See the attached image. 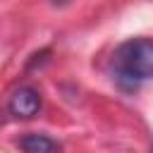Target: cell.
<instances>
[{
  "label": "cell",
  "mask_w": 153,
  "mask_h": 153,
  "mask_svg": "<svg viewBox=\"0 0 153 153\" xmlns=\"http://www.w3.org/2000/svg\"><path fill=\"white\" fill-rule=\"evenodd\" d=\"M7 110L12 117L17 120H31L33 115H38L41 110V93L33 86H19L7 103Z\"/></svg>",
  "instance_id": "2"
},
{
  "label": "cell",
  "mask_w": 153,
  "mask_h": 153,
  "mask_svg": "<svg viewBox=\"0 0 153 153\" xmlns=\"http://www.w3.org/2000/svg\"><path fill=\"white\" fill-rule=\"evenodd\" d=\"M53 2H65V0H53Z\"/></svg>",
  "instance_id": "5"
},
{
  "label": "cell",
  "mask_w": 153,
  "mask_h": 153,
  "mask_svg": "<svg viewBox=\"0 0 153 153\" xmlns=\"http://www.w3.org/2000/svg\"><path fill=\"white\" fill-rule=\"evenodd\" d=\"M112 79L134 91L143 81L153 79V38H129L112 53Z\"/></svg>",
  "instance_id": "1"
},
{
  "label": "cell",
  "mask_w": 153,
  "mask_h": 153,
  "mask_svg": "<svg viewBox=\"0 0 153 153\" xmlns=\"http://www.w3.org/2000/svg\"><path fill=\"white\" fill-rule=\"evenodd\" d=\"M0 124H2V110H0Z\"/></svg>",
  "instance_id": "4"
},
{
  "label": "cell",
  "mask_w": 153,
  "mask_h": 153,
  "mask_svg": "<svg viewBox=\"0 0 153 153\" xmlns=\"http://www.w3.org/2000/svg\"><path fill=\"white\" fill-rule=\"evenodd\" d=\"M24 153H60V143L45 134H26L19 139Z\"/></svg>",
  "instance_id": "3"
},
{
  "label": "cell",
  "mask_w": 153,
  "mask_h": 153,
  "mask_svg": "<svg viewBox=\"0 0 153 153\" xmlns=\"http://www.w3.org/2000/svg\"><path fill=\"white\" fill-rule=\"evenodd\" d=\"M151 153H153V146H151Z\"/></svg>",
  "instance_id": "6"
}]
</instances>
